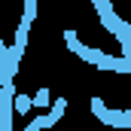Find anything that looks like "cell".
Here are the masks:
<instances>
[{"instance_id":"obj_3","label":"cell","mask_w":131,"mask_h":131,"mask_svg":"<svg viewBox=\"0 0 131 131\" xmlns=\"http://www.w3.org/2000/svg\"><path fill=\"white\" fill-rule=\"evenodd\" d=\"M64 110H67V98H58L46 116H37L40 128H52V125H58V122H61V116H64Z\"/></svg>"},{"instance_id":"obj_4","label":"cell","mask_w":131,"mask_h":131,"mask_svg":"<svg viewBox=\"0 0 131 131\" xmlns=\"http://www.w3.org/2000/svg\"><path fill=\"white\" fill-rule=\"evenodd\" d=\"M49 101H52L49 89H40L37 95H31V104H34V107H49Z\"/></svg>"},{"instance_id":"obj_1","label":"cell","mask_w":131,"mask_h":131,"mask_svg":"<svg viewBox=\"0 0 131 131\" xmlns=\"http://www.w3.org/2000/svg\"><path fill=\"white\" fill-rule=\"evenodd\" d=\"M64 43L70 46L73 55H79L82 61L101 67V70H119V73H128V58H113V55H107V52H101V49H92V46L79 43L76 31H64Z\"/></svg>"},{"instance_id":"obj_5","label":"cell","mask_w":131,"mask_h":131,"mask_svg":"<svg viewBox=\"0 0 131 131\" xmlns=\"http://www.w3.org/2000/svg\"><path fill=\"white\" fill-rule=\"evenodd\" d=\"M28 110H31V95H15V113L25 116Z\"/></svg>"},{"instance_id":"obj_6","label":"cell","mask_w":131,"mask_h":131,"mask_svg":"<svg viewBox=\"0 0 131 131\" xmlns=\"http://www.w3.org/2000/svg\"><path fill=\"white\" fill-rule=\"evenodd\" d=\"M25 131H43V128H40V122H37V116H34L31 122H28V125H25Z\"/></svg>"},{"instance_id":"obj_2","label":"cell","mask_w":131,"mask_h":131,"mask_svg":"<svg viewBox=\"0 0 131 131\" xmlns=\"http://www.w3.org/2000/svg\"><path fill=\"white\" fill-rule=\"evenodd\" d=\"M92 113L110 128H131V113L128 110H110L101 98H92Z\"/></svg>"}]
</instances>
